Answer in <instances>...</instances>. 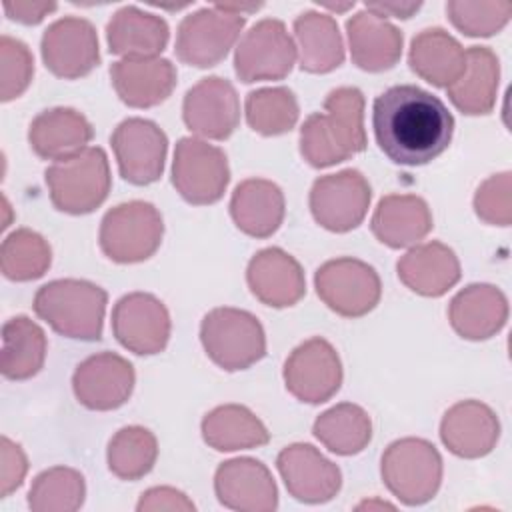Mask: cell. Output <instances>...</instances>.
Listing matches in <instances>:
<instances>
[{"label": "cell", "mask_w": 512, "mask_h": 512, "mask_svg": "<svg viewBox=\"0 0 512 512\" xmlns=\"http://www.w3.org/2000/svg\"><path fill=\"white\" fill-rule=\"evenodd\" d=\"M372 128L380 150L394 164L422 166L450 146L454 118L438 96L400 84L376 96Z\"/></svg>", "instance_id": "obj_1"}, {"label": "cell", "mask_w": 512, "mask_h": 512, "mask_svg": "<svg viewBox=\"0 0 512 512\" xmlns=\"http://www.w3.org/2000/svg\"><path fill=\"white\" fill-rule=\"evenodd\" d=\"M366 148L364 96L340 86L324 100V112L310 114L300 128V154L314 168H328Z\"/></svg>", "instance_id": "obj_2"}, {"label": "cell", "mask_w": 512, "mask_h": 512, "mask_svg": "<svg viewBox=\"0 0 512 512\" xmlns=\"http://www.w3.org/2000/svg\"><path fill=\"white\" fill-rule=\"evenodd\" d=\"M108 294L94 282L78 278L52 280L38 288L34 312L54 332L74 340H100Z\"/></svg>", "instance_id": "obj_3"}, {"label": "cell", "mask_w": 512, "mask_h": 512, "mask_svg": "<svg viewBox=\"0 0 512 512\" xmlns=\"http://www.w3.org/2000/svg\"><path fill=\"white\" fill-rule=\"evenodd\" d=\"M52 204L66 214H88L96 210L110 192L112 176L108 156L100 146L58 160L44 172Z\"/></svg>", "instance_id": "obj_4"}, {"label": "cell", "mask_w": 512, "mask_h": 512, "mask_svg": "<svg viewBox=\"0 0 512 512\" xmlns=\"http://www.w3.org/2000/svg\"><path fill=\"white\" fill-rule=\"evenodd\" d=\"M206 356L228 372L246 370L266 354V334L260 320L240 308L210 310L200 324Z\"/></svg>", "instance_id": "obj_5"}, {"label": "cell", "mask_w": 512, "mask_h": 512, "mask_svg": "<svg viewBox=\"0 0 512 512\" xmlns=\"http://www.w3.org/2000/svg\"><path fill=\"white\" fill-rule=\"evenodd\" d=\"M386 488L406 506L432 500L442 482V456L424 438H400L392 442L380 460Z\"/></svg>", "instance_id": "obj_6"}, {"label": "cell", "mask_w": 512, "mask_h": 512, "mask_svg": "<svg viewBox=\"0 0 512 512\" xmlns=\"http://www.w3.org/2000/svg\"><path fill=\"white\" fill-rule=\"evenodd\" d=\"M164 222L158 208L144 200H130L108 210L100 222V250L118 264L148 260L162 242Z\"/></svg>", "instance_id": "obj_7"}, {"label": "cell", "mask_w": 512, "mask_h": 512, "mask_svg": "<svg viewBox=\"0 0 512 512\" xmlns=\"http://www.w3.org/2000/svg\"><path fill=\"white\" fill-rule=\"evenodd\" d=\"M246 24L244 14H236L222 4L200 8L178 26L174 52L180 62L210 68L226 58Z\"/></svg>", "instance_id": "obj_8"}, {"label": "cell", "mask_w": 512, "mask_h": 512, "mask_svg": "<svg viewBox=\"0 0 512 512\" xmlns=\"http://www.w3.org/2000/svg\"><path fill=\"white\" fill-rule=\"evenodd\" d=\"M228 182L230 168L222 148L194 136L178 140L172 162V184L188 204L206 206L218 202Z\"/></svg>", "instance_id": "obj_9"}, {"label": "cell", "mask_w": 512, "mask_h": 512, "mask_svg": "<svg viewBox=\"0 0 512 512\" xmlns=\"http://www.w3.org/2000/svg\"><path fill=\"white\" fill-rule=\"evenodd\" d=\"M316 294L336 314L360 318L376 308L382 284L376 270L358 258H334L324 262L314 276Z\"/></svg>", "instance_id": "obj_10"}, {"label": "cell", "mask_w": 512, "mask_h": 512, "mask_svg": "<svg viewBox=\"0 0 512 512\" xmlns=\"http://www.w3.org/2000/svg\"><path fill=\"white\" fill-rule=\"evenodd\" d=\"M296 60V44L282 20L264 18L256 22L238 42L234 54L236 76L250 84L260 80H282Z\"/></svg>", "instance_id": "obj_11"}, {"label": "cell", "mask_w": 512, "mask_h": 512, "mask_svg": "<svg viewBox=\"0 0 512 512\" xmlns=\"http://www.w3.org/2000/svg\"><path fill=\"white\" fill-rule=\"evenodd\" d=\"M372 190L368 180L354 168L320 176L310 188V212L330 232H350L362 224Z\"/></svg>", "instance_id": "obj_12"}, {"label": "cell", "mask_w": 512, "mask_h": 512, "mask_svg": "<svg viewBox=\"0 0 512 512\" xmlns=\"http://www.w3.org/2000/svg\"><path fill=\"white\" fill-rule=\"evenodd\" d=\"M286 390L300 402L322 404L342 384V362L336 348L316 336L298 344L284 362Z\"/></svg>", "instance_id": "obj_13"}, {"label": "cell", "mask_w": 512, "mask_h": 512, "mask_svg": "<svg viewBox=\"0 0 512 512\" xmlns=\"http://www.w3.org/2000/svg\"><path fill=\"white\" fill-rule=\"evenodd\" d=\"M110 144L118 162L120 176L126 182L146 186L162 176L168 152V138L162 128L152 120H122L114 128Z\"/></svg>", "instance_id": "obj_14"}, {"label": "cell", "mask_w": 512, "mask_h": 512, "mask_svg": "<svg viewBox=\"0 0 512 512\" xmlns=\"http://www.w3.org/2000/svg\"><path fill=\"white\" fill-rule=\"evenodd\" d=\"M170 314L162 300L148 292L122 296L112 310V332L130 352L140 356L158 354L170 340Z\"/></svg>", "instance_id": "obj_15"}, {"label": "cell", "mask_w": 512, "mask_h": 512, "mask_svg": "<svg viewBox=\"0 0 512 512\" xmlns=\"http://www.w3.org/2000/svg\"><path fill=\"white\" fill-rule=\"evenodd\" d=\"M40 52L44 66L54 76L64 80L82 78L100 62L96 28L86 18L64 16L44 30Z\"/></svg>", "instance_id": "obj_16"}, {"label": "cell", "mask_w": 512, "mask_h": 512, "mask_svg": "<svg viewBox=\"0 0 512 512\" xmlns=\"http://www.w3.org/2000/svg\"><path fill=\"white\" fill-rule=\"evenodd\" d=\"M136 374L132 364L114 352H100L82 360L72 376L74 396L88 410H116L128 402Z\"/></svg>", "instance_id": "obj_17"}, {"label": "cell", "mask_w": 512, "mask_h": 512, "mask_svg": "<svg viewBox=\"0 0 512 512\" xmlns=\"http://www.w3.org/2000/svg\"><path fill=\"white\" fill-rule=\"evenodd\" d=\"M184 124L208 140H226L240 122V100L234 86L220 76L202 78L182 102Z\"/></svg>", "instance_id": "obj_18"}, {"label": "cell", "mask_w": 512, "mask_h": 512, "mask_svg": "<svg viewBox=\"0 0 512 512\" xmlns=\"http://www.w3.org/2000/svg\"><path fill=\"white\" fill-rule=\"evenodd\" d=\"M290 496L304 504H324L342 486L340 468L312 444H290L276 458Z\"/></svg>", "instance_id": "obj_19"}, {"label": "cell", "mask_w": 512, "mask_h": 512, "mask_svg": "<svg viewBox=\"0 0 512 512\" xmlns=\"http://www.w3.org/2000/svg\"><path fill=\"white\" fill-rule=\"evenodd\" d=\"M214 492L224 508L238 512H272L278 488L270 470L256 458H232L218 466Z\"/></svg>", "instance_id": "obj_20"}, {"label": "cell", "mask_w": 512, "mask_h": 512, "mask_svg": "<svg viewBox=\"0 0 512 512\" xmlns=\"http://www.w3.org/2000/svg\"><path fill=\"white\" fill-rule=\"evenodd\" d=\"M498 438V416L484 402L462 400L442 416L440 440L454 456L482 458L494 450Z\"/></svg>", "instance_id": "obj_21"}, {"label": "cell", "mask_w": 512, "mask_h": 512, "mask_svg": "<svg viewBox=\"0 0 512 512\" xmlns=\"http://www.w3.org/2000/svg\"><path fill=\"white\" fill-rule=\"evenodd\" d=\"M250 292L266 306H294L306 294L304 270L282 248H264L252 256L246 268Z\"/></svg>", "instance_id": "obj_22"}, {"label": "cell", "mask_w": 512, "mask_h": 512, "mask_svg": "<svg viewBox=\"0 0 512 512\" xmlns=\"http://www.w3.org/2000/svg\"><path fill=\"white\" fill-rule=\"evenodd\" d=\"M112 86L130 108H152L176 86V68L166 58H124L110 66Z\"/></svg>", "instance_id": "obj_23"}, {"label": "cell", "mask_w": 512, "mask_h": 512, "mask_svg": "<svg viewBox=\"0 0 512 512\" xmlns=\"http://www.w3.org/2000/svg\"><path fill=\"white\" fill-rule=\"evenodd\" d=\"M94 130L88 118L74 108H50L40 112L28 128V142L44 160H66L86 150Z\"/></svg>", "instance_id": "obj_24"}, {"label": "cell", "mask_w": 512, "mask_h": 512, "mask_svg": "<svg viewBox=\"0 0 512 512\" xmlns=\"http://www.w3.org/2000/svg\"><path fill=\"white\" fill-rule=\"evenodd\" d=\"M454 332L466 340H486L498 334L508 320V300L492 284H470L448 306Z\"/></svg>", "instance_id": "obj_25"}, {"label": "cell", "mask_w": 512, "mask_h": 512, "mask_svg": "<svg viewBox=\"0 0 512 512\" xmlns=\"http://www.w3.org/2000/svg\"><path fill=\"white\" fill-rule=\"evenodd\" d=\"M398 278L420 296L438 298L460 280V262L452 248L442 242L412 246L396 264Z\"/></svg>", "instance_id": "obj_26"}, {"label": "cell", "mask_w": 512, "mask_h": 512, "mask_svg": "<svg viewBox=\"0 0 512 512\" xmlns=\"http://www.w3.org/2000/svg\"><path fill=\"white\" fill-rule=\"evenodd\" d=\"M352 62L366 72H384L402 56V32L370 10L356 12L346 22Z\"/></svg>", "instance_id": "obj_27"}, {"label": "cell", "mask_w": 512, "mask_h": 512, "mask_svg": "<svg viewBox=\"0 0 512 512\" xmlns=\"http://www.w3.org/2000/svg\"><path fill=\"white\" fill-rule=\"evenodd\" d=\"M432 212L416 194H388L372 214V234L390 248L418 244L432 230Z\"/></svg>", "instance_id": "obj_28"}, {"label": "cell", "mask_w": 512, "mask_h": 512, "mask_svg": "<svg viewBox=\"0 0 512 512\" xmlns=\"http://www.w3.org/2000/svg\"><path fill=\"white\" fill-rule=\"evenodd\" d=\"M284 212V194L272 180H242L230 198V216L234 224L252 238L272 236L280 228Z\"/></svg>", "instance_id": "obj_29"}, {"label": "cell", "mask_w": 512, "mask_h": 512, "mask_svg": "<svg viewBox=\"0 0 512 512\" xmlns=\"http://www.w3.org/2000/svg\"><path fill=\"white\" fill-rule=\"evenodd\" d=\"M168 38L166 20L136 6L120 8L106 26L108 50L124 58H158Z\"/></svg>", "instance_id": "obj_30"}, {"label": "cell", "mask_w": 512, "mask_h": 512, "mask_svg": "<svg viewBox=\"0 0 512 512\" xmlns=\"http://www.w3.org/2000/svg\"><path fill=\"white\" fill-rule=\"evenodd\" d=\"M408 64L432 86L448 88L464 72L466 50L442 28H426L412 38Z\"/></svg>", "instance_id": "obj_31"}, {"label": "cell", "mask_w": 512, "mask_h": 512, "mask_svg": "<svg viewBox=\"0 0 512 512\" xmlns=\"http://www.w3.org/2000/svg\"><path fill=\"white\" fill-rule=\"evenodd\" d=\"M498 56L486 46H470L460 78L446 88L450 102L468 116L492 112L498 94Z\"/></svg>", "instance_id": "obj_32"}, {"label": "cell", "mask_w": 512, "mask_h": 512, "mask_svg": "<svg viewBox=\"0 0 512 512\" xmlns=\"http://www.w3.org/2000/svg\"><path fill=\"white\" fill-rule=\"evenodd\" d=\"M294 36L304 72L326 74L344 62V42L332 16L314 10L302 12L294 20Z\"/></svg>", "instance_id": "obj_33"}, {"label": "cell", "mask_w": 512, "mask_h": 512, "mask_svg": "<svg viewBox=\"0 0 512 512\" xmlns=\"http://www.w3.org/2000/svg\"><path fill=\"white\" fill-rule=\"evenodd\" d=\"M202 438L218 452H236L268 444L270 432L246 406L222 404L204 416Z\"/></svg>", "instance_id": "obj_34"}, {"label": "cell", "mask_w": 512, "mask_h": 512, "mask_svg": "<svg viewBox=\"0 0 512 512\" xmlns=\"http://www.w3.org/2000/svg\"><path fill=\"white\" fill-rule=\"evenodd\" d=\"M46 334L28 316H14L2 326L0 370L8 380H28L46 360Z\"/></svg>", "instance_id": "obj_35"}, {"label": "cell", "mask_w": 512, "mask_h": 512, "mask_svg": "<svg viewBox=\"0 0 512 512\" xmlns=\"http://www.w3.org/2000/svg\"><path fill=\"white\" fill-rule=\"evenodd\" d=\"M312 432L330 452L352 456L370 444L372 420L358 404L342 402L322 412L316 418Z\"/></svg>", "instance_id": "obj_36"}, {"label": "cell", "mask_w": 512, "mask_h": 512, "mask_svg": "<svg viewBox=\"0 0 512 512\" xmlns=\"http://www.w3.org/2000/svg\"><path fill=\"white\" fill-rule=\"evenodd\" d=\"M158 458L156 436L144 426H124L108 442V468L120 480L146 476Z\"/></svg>", "instance_id": "obj_37"}, {"label": "cell", "mask_w": 512, "mask_h": 512, "mask_svg": "<svg viewBox=\"0 0 512 512\" xmlns=\"http://www.w3.org/2000/svg\"><path fill=\"white\" fill-rule=\"evenodd\" d=\"M84 476L68 466H54L40 472L28 492V506L34 512H74L84 504Z\"/></svg>", "instance_id": "obj_38"}, {"label": "cell", "mask_w": 512, "mask_h": 512, "mask_svg": "<svg viewBox=\"0 0 512 512\" xmlns=\"http://www.w3.org/2000/svg\"><path fill=\"white\" fill-rule=\"evenodd\" d=\"M248 126L262 136L286 134L298 122V100L284 86L260 88L246 96L244 104Z\"/></svg>", "instance_id": "obj_39"}, {"label": "cell", "mask_w": 512, "mask_h": 512, "mask_svg": "<svg viewBox=\"0 0 512 512\" xmlns=\"http://www.w3.org/2000/svg\"><path fill=\"white\" fill-rule=\"evenodd\" d=\"M50 244L34 230L20 228L8 234L0 248V268L8 280L28 282L44 276L50 268Z\"/></svg>", "instance_id": "obj_40"}, {"label": "cell", "mask_w": 512, "mask_h": 512, "mask_svg": "<svg viewBox=\"0 0 512 512\" xmlns=\"http://www.w3.org/2000/svg\"><path fill=\"white\" fill-rule=\"evenodd\" d=\"M450 22L466 36H492L498 34L510 20V2H464L450 0L446 4Z\"/></svg>", "instance_id": "obj_41"}, {"label": "cell", "mask_w": 512, "mask_h": 512, "mask_svg": "<svg viewBox=\"0 0 512 512\" xmlns=\"http://www.w3.org/2000/svg\"><path fill=\"white\" fill-rule=\"evenodd\" d=\"M34 60L28 46L12 36L0 38V100L18 98L32 82Z\"/></svg>", "instance_id": "obj_42"}, {"label": "cell", "mask_w": 512, "mask_h": 512, "mask_svg": "<svg viewBox=\"0 0 512 512\" xmlns=\"http://www.w3.org/2000/svg\"><path fill=\"white\" fill-rule=\"evenodd\" d=\"M474 210L480 220L494 226H510L512 222V196L510 172H500L484 180L474 194Z\"/></svg>", "instance_id": "obj_43"}, {"label": "cell", "mask_w": 512, "mask_h": 512, "mask_svg": "<svg viewBox=\"0 0 512 512\" xmlns=\"http://www.w3.org/2000/svg\"><path fill=\"white\" fill-rule=\"evenodd\" d=\"M0 496L6 498L18 490L28 472V460L20 444L12 442L8 436L0 440Z\"/></svg>", "instance_id": "obj_44"}, {"label": "cell", "mask_w": 512, "mask_h": 512, "mask_svg": "<svg viewBox=\"0 0 512 512\" xmlns=\"http://www.w3.org/2000/svg\"><path fill=\"white\" fill-rule=\"evenodd\" d=\"M136 510L138 512H162V510L194 512L196 506L182 490H176L172 486H154L140 496Z\"/></svg>", "instance_id": "obj_45"}, {"label": "cell", "mask_w": 512, "mask_h": 512, "mask_svg": "<svg viewBox=\"0 0 512 512\" xmlns=\"http://www.w3.org/2000/svg\"><path fill=\"white\" fill-rule=\"evenodd\" d=\"M58 6L54 2H4V12L20 24H38Z\"/></svg>", "instance_id": "obj_46"}, {"label": "cell", "mask_w": 512, "mask_h": 512, "mask_svg": "<svg viewBox=\"0 0 512 512\" xmlns=\"http://www.w3.org/2000/svg\"><path fill=\"white\" fill-rule=\"evenodd\" d=\"M420 2H380V4H366L364 8L374 12L376 16H394V18H410L412 14H416L420 10Z\"/></svg>", "instance_id": "obj_47"}, {"label": "cell", "mask_w": 512, "mask_h": 512, "mask_svg": "<svg viewBox=\"0 0 512 512\" xmlns=\"http://www.w3.org/2000/svg\"><path fill=\"white\" fill-rule=\"evenodd\" d=\"M362 508H392V506L386 502H362V504H358V510H362Z\"/></svg>", "instance_id": "obj_48"}]
</instances>
